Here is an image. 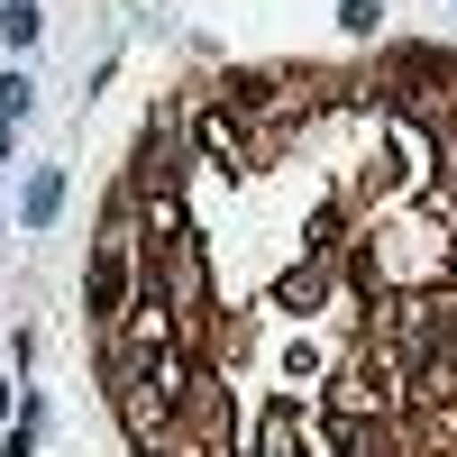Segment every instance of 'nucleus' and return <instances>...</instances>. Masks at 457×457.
<instances>
[{
    "mask_svg": "<svg viewBox=\"0 0 457 457\" xmlns=\"http://www.w3.org/2000/svg\"><path fill=\"white\" fill-rule=\"evenodd\" d=\"M101 228L92 329L146 457H457V55L183 83Z\"/></svg>",
    "mask_w": 457,
    "mask_h": 457,
    "instance_id": "1",
    "label": "nucleus"
},
{
    "mask_svg": "<svg viewBox=\"0 0 457 457\" xmlns=\"http://www.w3.org/2000/svg\"><path fill=\"white\" fill-rule=\"evenodd\" d=\"M55 202H64V174H37L28 183V220H55Z\"/></svg>",
    "mask_w": 457,
    "mask_h": 457,
    "instance_id": "2",
    "label": "nucleus"
},
{
    "mask_svg": "<svg viewBox=\"0 0 457 457\" xmlns=\"http://www.w3.org/2000/svg\"><path fill=\"white\" fill-rule=\"evenodd\" d=\"M0 37H10V46H28V37H37V0H10V10H0Z\"/></svg>",
    "mask_w": 457,
    "mask_h": 457,
    "instance_id": "3",
    "label": "nucleus"
},
{
    "mask_svg": "<svg viewBox=\"0 0 457 457\" xmlns=\"http://www.w3.org/2000/svg\"><path fill=\"white\" fill-rule=\"evenodd\" d=\"M28 92H37L28 73H10V83H0V120H28Z\"/></svg>",
    "mask_w": 457,
    "mask_h": 457,
    "instance_id": "4",
    "label": "nucleus"
},
{
    "mask_svg": "<svg viewBox=\"0 0 457 457\" xmlns=\"http://www.w3.org/2000/svg\"><path fill=\"white\" fill-rule=\"evenodd\" d=\"M0 156H10V120H0Z\"/></svg>",
    "mask_w": 457,
    "mask_h": 457,
    "instance_id": "5",
    "label": "nucleus"
}]
</instances>
